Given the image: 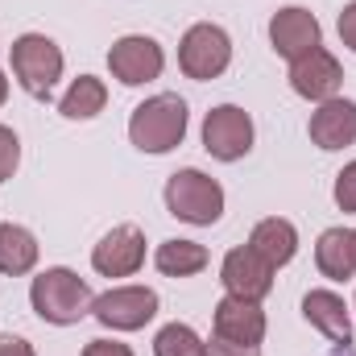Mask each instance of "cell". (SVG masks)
Returning a JSON list of instances; mask_svg holds the SVG:
<instances>
[{
	"mask_svg": "<svg viewBox=\"0 0 356 356\" xmlns=\"http://www.w3.org/2000/svg\"><path fill=\"white\" fill-rule=\"evenodd\" d=\"M311 141L319 149H344L356 145V104L353 99H323L311 112Z\"/></svg>",
	"mask_w": 356,
	"mask_h": 356,
	"instance_id": "4fadbf2b",
	"label": "cell"
},
{
	"mask_svg": "<svg viewBox=\"0 0 356 356\" xmlns=\"http://www.w3.org/2000/svg\"><path fill=\"white\" fill-rule=\"evenodd\" d=\"M216 336L236 340V344H261L266 340V311L249 298H220L216 302Z\"/></svg>",
	"mask_w": 356,
	"mask_h": 356,
	"instance_id": "5bb4252c",
	"label": "cell"
},
{
	"mask_svg": "<svg viewBox=\"0 0 356 356\" xmlns=\"http://www.w3.org/2000/svg\"><path fill=\"white\" fill-rule=\"evenodd\" d=\"M336 203H340V211H356V162H348L336 175Z\"/></svg>",
	"mask_w": 356,
	"mask_h": 356,
	"instance_id": "603a6c76",
	"label": "cell"
},
{
	"mask_svg": "<svg viewBox=\"0 0 356 356\" xmlns=\"http://www.w3.org/2000/svg\"><path fill=\"white\" fill-rule=\"evenodd\" d=\"M166 207L178 220L207 228L224 216V186L216 178H207L203 170H178L166 182Z\"/></svg>",
	"mask_w": 356,
	"mask_h": 356,
	"instance_id": "277c9868",
	"label": "cell"
},
{
	"mask_svg": "<svg viewBox=\"0 0 356 356\" xmlns=\"http://www.w3.org/2000/svg\"><path fill=\"white\" fill-rule=\"evenodd\" d=\"M315 266L332 282L356 277V232L353 228H327L315 245Z\"/></svg>",
	"mask_w": 356,
	"mask_h": 356,
	"instance_id": "2e32d148",
	"label": "cell"
},
{
	"mask_svg": "<svg viewBox=\"0 0 356 356\" xmlns=\"http://www.w3.org/2000/svg\"><path fill=\"white\" fill-rule=\"evenodd\" d=\"M154 356H207V340H199L186 323H166L154 340Z\"/></svg>",
	"mask_w": 356,
	"mask_h": 356,
	"instance_id": "44dd1931",
	"label": "cell"
},
{
	"mask_svg": "<svg viewBox=\"0 0 356 356\" xmlns=\"http://www.w3.org/2000/svg\"><path fill=\"white\" fill-rule=\"evenodd\" d=\"M38 266V241L21 224H0V273L21 277Z\"/></svg>",
	"mask_w": 356,
	"mask_h": 356,
	"instance_id": "ac0fdd59",
	"label": "cell"
},
{
	"mask_svg": "<svg viewBox=\"0 0 356 356\" xmlns=\"http://www.w3.org/2000/svg\"><path fill=\"white\" fill-rule=\"evenodd\" d=\"M228 63H232V42H228V33H224L220 25L199 21V25H191V29L182 33L178 67H182L186 79H199V83L220 79V75L228 71Z\"/></svg>",
	"mask_w": 356,
	"mask_h": 356,
	"instance_id": "5b68a950",
	"label": "cell"
},
{
	"mask_svg": "<svg viewBox=\"0 0 356 356\" xmlns=\"http://www.w3.org/2000/svg\"><path fill=\"white\" fill-rule=\"evenodd\" d=\"M249 249L266 261V266H286L294 253H298V232H294V224L290 220H282V216H269L261 220L257 228H253V236H249Z\"/></svg>",
	"mask_w": 356,
	"mask_h": 356,
	"instance_id": "e0dca14e",
	"label": "cell"
},
{
	"mask_svg": "<svg viewBox=\"0 0 356 356\" xmlns=\"http://www.w3.org/2000/svg\"><path fill=\"white\" fill-rule=\"evenodd\" d=\"M340 83H344V71H340L336 54H327L323 46H315L311 54H302V58L290 63V88L298 91L302 99H315V104L336 99Z\"/></svg>",
	"mask_w": 356,
	"mask_h": 356,
	"instance_id": "30bf717a",
	"label": "cell"
},
{
	"mask_svg": "<svg viewBox=\"0 0 356 356\" xmlns=\"http://www.w3.org/2000/svg\"><path fill=\"white\" fill-rule=\"evenodd\" d=\"M29 302H33V311L46 319V323H54V327H67V323H79L83 315L91 311V286L75 273V269H46V273H38L33 277V286H29Z\"/></svg>",
	"mask_w": 356,
	"mask_h": 356,
	"instance_id": "6da1fadb",
	"label": "cell"
},
{
	"mask_svg": "<svg viewBox=\"0 0 356 356\" xmlns=\"http://www.w3.org/2000/svg\"><path fill=\"white\" fill-rule=\"evenodd\" d=\"M319 38H323V29H319L315 13H307V8H298V4L277 8L273 21H269V42H273V50H277L286 63L311 54V50L319 46Z\"/></svg>",
	"mask_w": 356,
	"mask_h": 356,
	"instance_id": "8fae6325",
	"label": "cell"
},
{
	"mask_svg": "<svg viewBox=\"0 0 356 356\" xmlns=\"http://www.w3.org/2000/svg\"><path fill=\"white\" fill-rule=\"evenodd\" d=\"M8 63H13L17 83L29 91L33 99H50L54 83L63 79V50L46 33H21L8 46Z\"/></svg>",
	"mask_w": 356,
	"mask_h": 356,
	"instance_id": "3957f363",
	"label": "cell"
},
{
	"mask_svg": "<svg viewBox=\"0 0 356 356\" xmlns=\"http://www.w3.org/2000/svg\"><path fill=\"white\" fill-rule=\"evenodd\" d=\"M145 261V232L137 224H120L112 228L95 249H91V266L104 277H133Z\"/></svg>",
	"mask_w": 356,
	"mask_h": 356,
	"instance_id": "9c48e42d",
	"label": "cell"
},
{
	"mask_svg": "<svg viewBox=\"0 0 356 356\" xmlns=\"http://www.w3.org/2000/svg\"><path fill=\"white\" fill-rule=\"evenodd\" d=\"M104 104H108V88H104L95 75H79V79L67 88L58 112H63L67 120H91V116L104 112Z\"/></svg>",
	"mask_w": 356,
	"mask_h": 356,
	"instance_id": "d6986e66",
	"label": "cell"
},
{
	"mask_svg": "<svg viewBox=\"0 0 356 356\" xmlns=\"http://www.w3.org/2000/svg\"><path fill=\"white\" fill-rule=\"evenodd\" d=\"M0 356H33V348L21 336H0Z\"/></svg>",
	"mask_w": 356,
	"mask_h": 356,
	"instance_id": "4316f807",
	"label": "cell"
},
{
	"mask_svg": "<svg viewBox=\"0 0 356 356\" xmlns=\"http://www.w3.org/2000/svg\"><path fill=\"white\" fill-rule=\"evenodd\" d=\"M83 356H133V348L120 344V340H91L83 348Z\"/></svg>",
	"mask_w": 356,
	"mask_h": 356,
	"instance_id": "484cf974",
	"label": "cell"
},
{
	"mask_svg": "<svg viewBox=\"0 0 356 356\" xmlns=\"http://www.w3.org/2000/svg\"><path fill=\"white\" fill-rule=\"evenodd\" d=\"M302 315L311 327H319L332 344H353V319H348V307L340 294L332 290H311L302 298Z\"/></svg>",
	"mask_w": 356,
	"mask_h": 356,
	"instance_id": "9a60e30c",
	"label": "cell"
},
{
	"mask_svg": "<svg viewBox=\"0 0 356 356\" xmlns=\"http://www.w3.org/2000/svg\"><path fill=\"white\" fill-rule=\"evenodd\" d=\"M154 261L166 277H191V273L207 269V249L199 241H166V245H158Z\"/></svg>",
	"mask_w": 356,
	"mask_h": 356,
	"instance_id": "ffe728a7",
	"label": "cell"
},
{
	"mask_svg": "<svg viewBox=\"0 0 356 356\" xmlns=\"http://www.w3.org/2000/svg\"><path fill=\"white\" fill-rule=\"evenodd\" d=\"M220 282H224L228 294L249 298V302H261L269 290H273V266H266V261L245 245V249H232V253L224 257Z\"/></svg>",
	"mask_w": 356,
	"mask_h": 356,
	"instance_id": "7c38bea8",
	"label": "cell"
},
{
	"mask_svg": "<svg viewBox=\"0 0 356 356\" xmlns=\"http://www.w3.org/2000/svg\"><path fill=\"white\" fill-rule=\"evenodd\" d=\"M91 315L112 332H137L158 315V294L149 286H116L91 302Z\"/></svg>",
	"mask_w": 356,
	"mask_h": 356,
	"instance_id": "52a82bcc",
	"label": "cell"
},
{
	"mask_svg": "<svg viewBox=\"0 0 356 356\" xmlns=\"http://www.w3.org/2000/svg\"><path fill=\"white\" fill-rule=\"evenodd\" d=\"M108 67H112V75H116L124 88H141V83H149V79L162 75L166 54H162V46H158L154 38L129 33V38H120V42L108 50Z\"/></svg>",
	"mask_w": 356,
	"mask_h": 356,
	"instance_id": "ba28073f",
	"label": "cell"
},
{
	"mask_svg": "<svg viewBox=\"0 0 356 356\" xmlns=\"http://www.w3.org/2000/svg\"><path fill=\"white\" fill-rule=\"evenodd\" d=\"M8 99V79H4V71H0V104Z\"/></svg>",
	"mask_w": 356,
	"mask_h": 356,
	"instance_id": "83f0119b",
	"label": "cell"
},
{
	"mask_svg": "<svg viewBox=\"0 0 356 356\" xmlns=\"http://www.w3.org/2000/svg\"><path fill=\"white\" fill-rule=\"evenodd\" d=\"M207 356H261V344H236V340L211 336L207 340Z\"/></svg>",
	"mask_w": 356,
	"mask_h": 356,
	"instance_id": "cb8c5ba5",
	"label": "cell"
},
{
	"mask_svg": "<svg viewBox=\"0 0 356 356\" xmlns=\"http://www.w3.org/2000/svg\"><path fill=\"white\" fill-rule=\"evenodd\" d=\"M336 29H340V42H344V46H348V50L356 54V0L348 4V8H344V13H340Z\"/></svg>",
	"mask_w": 356,
	"mask_h": 356,
	"instance_id": "d4e9b609",
	"label": "cell"
},
{
	"mask_svg": "<svg viewBox=\"0 0 356 356\" xmlns=\"http://www.w3.org/2000/svg\"><path fill=\"white\" fill-rule=\"evenodd\" d=\"M129 137L141 154H170L186 137V104L170 91L137 104L133 120H129Z\"/></svg>",
	"mask_w": 356,
	"mask_h": 356,
	"instance_id": "7a4b0ae2",
	"label": "cell"
},
{
	"mask_svg": "<svg viewBox=\"0 0 356 356\" xmlns=\"http://www.w3.org/2000/svg\"><path fill=\"white\" fill-rule=\"evenodd\" d=\"M17 162H21V141H17V133L8 124H0V182L13 178Z\"/></svg>",
	"mask_w": 356,
	"mask_h": 356,
	"instance_id": "7402d4cb",
	"label": "cell"
},
{
	"mask_svg": "<svg viewBox=\"0 0 356 356\" xmlns=\"http://www.w3.org/2000/svg\"><path fill=\"white\" fill-rule=\"evenodd\" d=\"M203 149L220 162H236L253 149V120L236 104H220L203 120Z\"/></svg>",
	"mask_w": 356,
	"mask_h": 356,
	"instance_id": "8992f818",
	"label": "cell"
}]
</instances>
